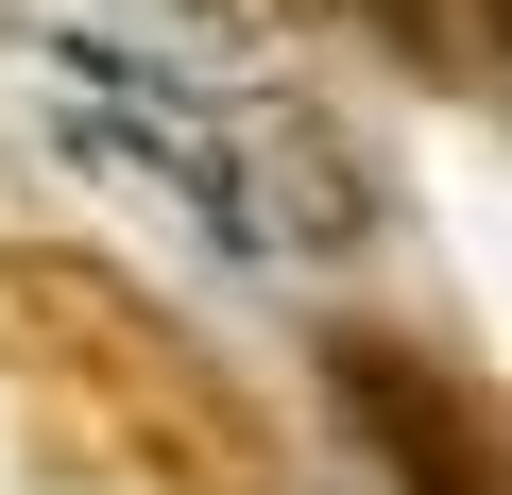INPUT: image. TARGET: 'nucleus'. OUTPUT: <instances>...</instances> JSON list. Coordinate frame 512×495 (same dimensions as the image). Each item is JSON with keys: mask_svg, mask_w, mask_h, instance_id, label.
Here are the masks:
<instances>
[{"mask_svg": "<svg viewBox=\"0 0 512 495\" xmlns=\"http://www.w3.org/2000/svg\"><path fill=\"white\" fill-rule=\"evenodd\" d=\"M325 393H342V427L393 461V495H512V427H495L444 359H410V342L342 325V342H325Z\"/></svg>", "mask_w": 512, "mask_h": 495, "instance_id": "nucleus-1", "label": "nucleus"}, {"mask_svg": "<svg viewBox=\"0 0 512 495\" xmlns=\"http://www.w3.org/2000/svg\"><path fill=\"white\" fill-rule=\"evenodd\" d=\"M478 52H495V69H512V0H478Z\"/></svg>", "mask_w": 512, "mask_h": 495, "instance_id": "nucleus-2", "label": "nucleus"}, {"mask_svg": "<svg viewBox=\"0 0 512 495\" xmlns=\"http://www.w3.org/2000/svg\"><path fill=\"white\" fill-rule=\"evenodd\" d=\"M393 18H410V0H393Z\"/></svg>", "mask_w": 512, "mask_h": 495, "instance_id": "nucleus-3", "label": "nucleus"}]
</instances>
